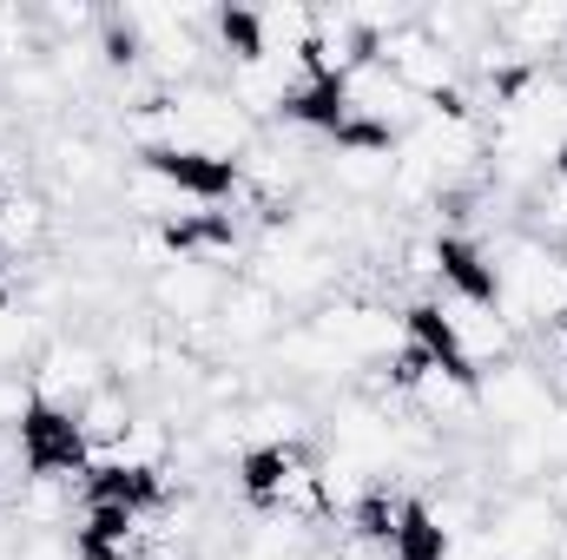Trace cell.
<instances>
[{"instance_id":"6da1fadb","label":"cell","mask_w":567,"mask_h":560,"mask_svg":"<svg viewBox=\"0 0 567 560\" xmlns=\"http://www.w3.org/2000/svg\"><path fill=\"white\" fill-rule=\"evenodd\" d=\"M423 310H429L435 336L449 343V356H455L462 370H495V363H508V356H515V330L502 323L495 297H468V290L435 283Z\"/></svg>"},{"instance_id":"7a4b0ae2","label":"cell","mask_w":567,"mask_h":560,"mask_svg":"<svg viewBox=\"0 0 567 560\" xmlns=\"http://www.w3.org/2000/svg\"><path fill=\"white\" fill-rule=\"evenodd\" d=\"M27 376H33L40 409H60V416H73L86 396H100V390L113 383L106 350H100V343H86V336H47V343H40V356L27 363Z\"/></svg>"},{"instance_id":"3957f363","label":"cell","mask_w":567,"mask_h":560,"mask_svg":"<svg viewBox=\"0 0 567 560\" xmlns=\"http://www.w3.org/2000/svg\"><path fill=\"white\" fill-rule=\"evenodd\" d=\"M475 403H482V422H495V435H508V428H535L561 396L528 356H508L495 370H475Z\"/></svg>"},{"instance_id":"277c9868","label":"cell","mask_w":567,"mask_h":560,"mask_svg":"<svg viewBox=\"0 0 567 560\" xmlns=\"http://www.w3.org/2000/svg\"><path fill=\"white\" fill-rule=\"evenodd\" d=\"M317 165H323L330 198H343V205H390V185H396V145H383V139H330Z\"/></svg>"},{"instance_id":"5b68a950","label":"cell","mask_w":567,"mask_h":560,"mask_svg":"<svg viewBox=\"0 0 567 560\" xmlns=\"http://www.w3.org/2000/svg\"><path fill=\"white\" fill-rule=\"evenodd\" d=\"M225 290H231V271H218V265H198V258H178V265H165L158 278H145L152 310H158L172 330L212 323V317H218V303H225Z\"/></svg>"},{"instance_id":"8992f818","label":"cell","mask_w":567,"mask_h":560,"mask_svg":"<svg viewBox=\"0 0 567 560\" xmlns=\"http://www.w3.org/2000/svg\"><path fill=\"white\" fill-rule=\"evenodd\" d=\"M495 46L515 66H555V53H567V0L495 7Z\"/></svg>"},{"instance_id":"52a82bcc","label":"cell","mask_w":567,"mask_h":560,"mask_svg":"<svg viewBox=\"0 0 567 560\" xmlns=\"http://www.w3.org/2000/svg\"><path fill=\"white\" fill-rule=\"evenodd\" d=\"M317 428V409L290 390H258L251 403H238V442L245 455H278V448H303Z\"/></svg>"},{"instance_id":"ba28073f","label":"cell","mask_w":567,"mask_h":560,"mask_svg":"<svg viewBox=\"0 0 567 560\" xmlns=\"http://www.w3.org/2000/svg\"><path fill=\"white\" fill-rule=\"evenodd\" d=\"M212 323H218L225 356H231V350H271V336L284 330V303L265 290V283L231 278V290H225V303H218Z\"/></svg>"},{"instance_id":"9c48e42d","label":"cell","mask_w":567,"mask_h":560,"mask_svg":"<svg viewBox=\"0 0 567 560\" xmlns=\"http://www.w3.org/2000/svg\"><path fill=\"white\" fill-rule=\"evenodd\" d=\"M245 27H251V53H258V60H290V53H310L317 7H297V0L245 7Z\"/></svg>"},{"instance_id":"30bf717a","label":"cell","mask_w":567,"mask_h":560,"mask_svg":"<svg viewBox=\"0 0 567 560\" xmlns=\"http://www.w3.org/2000/svg\"><path fill=\"white\" fill-rule=\"evenodd\" d=\"M100 350H106V370H113L120 390H152L172 343L158 336V323H113V336H106Z\"/></svg>"},{"instance_id":"8fae6325","label":"cell","mask_w":567,"mask_h":560,"mask_svg":"<svg viewBox=\"0 0 567 560\" xmlns=\"http://www.w3.org/2000/svg\"><path fill=\"white\" fill-rule=\"evenodd\" d=\"M47 238H53V205L40 191H7L0 198V251L13 265H33L47 251Z\"/></svg>"},{"instance_id":"7c38bea8","label":"cell","mask_w":567,"mask_h":560,"mask_svg":"<svg viewBox=\"0 0 567 560\" xmlns=\"http://www.w3.org/2000/svg\"><path fill=\"white\" fill-rule=\"evenodd\" d=\"M133 390H120V383H106L100 396H86L80 409H73V428H80V442H86V455H100V448H113L126 428H133Z\"/></svg>"},{"instance_id":"4fadbf2b","label":"cell","mask_w":567,"mask_h":560,"mask_svg":"<svg viewBox=\"0 0 567 560\" xmlns=\"http://www.w3.org/2000/svg\"><path fill=\"white\" fill-rule=\"evenodd\" d=\"M33 416H40L33 376H27V370H0V428H27Z\"/></svg>"}]
</instances>
